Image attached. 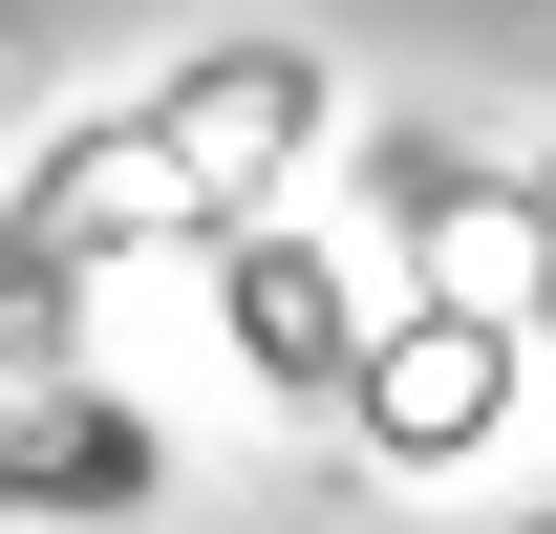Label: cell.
<instances>
[{
	"mask_svg": "<svg viewBox=\"0 0 556 534\" xmlns=\"http://www.w3.org/2000/svg\"><path fill=\"white\" fill-rule=\"evenodd\" d=\"M0 492H108V513H129V492H150V428H129V406H65V428H0Z\"/></svg>",
	"mask_w": 556,
	"mask_h": 534,
	"instance_id": "1",
	"label": "cell"
},
{
	"mask_svg": "<svg viewBox=\"0 0 556 534\" xmlns=\"http://www.w3.org/2000/svg\"><path fill=\"white\" fill-rule=\"evenodd\" d=\"M535 534H556V513H535Z\"/></svg>",
	"mask_w": 556,
	"mask_h": 534,
	"instance_id": "2",
	"label": "cell"
}]
</instances>
